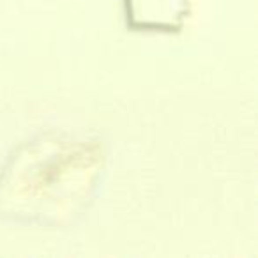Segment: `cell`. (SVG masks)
<instances>
[{
	"instance_id": "6da1fadb",
	"label": "cell",
	"mask_w": 258,
	"mask_h": 258,
	"mask_svg": "<svg viewBox=\"0 0 258 258\" xmlns=\"http://www.w3.org/2000/svg\"><path fill=\"white\" fill-rule=\"evenodd\" d=\"M106 147L96 137L41 133L15 149L0 172V218L64 226L83 214L99 186Z\"/></svg>"
},
{
	"instance_id": "7a4b0ae2",
	"label": "cell",
	"mask_w": 258,
	"mask_h": 258,
	"mask_svg": "<svg viewBox=\"0 0 258 258\" xmlns=\"http://www.w3.org/2000/svg\"><path fill=\"white\" fill-rule=\"evenodd\" d=\"M127 27L137 32L173 34L189 18V0H122Z\"/></svg>"
}]
</instances>
